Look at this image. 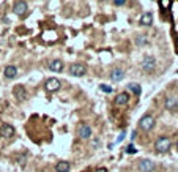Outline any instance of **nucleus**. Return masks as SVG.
<instances>
[{
    "mask_svg": "<svg viewBox=\"0 0 178 172\" xmlns=\"http://www.w3.org/2000/svg\"><path fill=\"white\" fill-rule=\"evenodd\" d=\"M155 149L158 153H167L169 150L172 149V141L166 138V136H161V138H158L156 142H155Z\"/></svg>",
    "mask_w": 178,
    "mask_h": 172,
    "instance_id": "1",
    "label": "nucleus"
},
{
    "mask_svg": "<svg viewBox=\"0 0 178 172\" xmlns=\"http://www.w3.org/2000/svg\"><path fill=\"white\" fill-rule=\"evenodd\" d=\"M155 117L151 115V114H145L142 119L139 120V128L142 130V131H151L153 128H155Z\"/></svg>",
    "mask_w": 178,
    "mask_h": 172,
    "instance_id": "2",
    "label": "nucleus"
},
{
    "mask_svg": "<svg viewBox=\"0 0 178 172\" xmlns=\"http://www.w3.org/2000/svg\"><path fill=\"white\" fill-rule=\"evenodd\" d=\"M85 73H87V68L82 63H73L69 66V74L74 77H82V76H85Z\"/></svg>",
    "mask_w": 178,
    "mask_h": 172,
    "instance_id": "3",
    "label": "nucleus"
},
{
    "mask_svg": "<svg viewBox=\"0 0 178 172\" xmlns=\"http://www.w3.org/2000/svg\"><path fill=\"white\" fill-rule=\"evenodd\" d=\"M91 126L88 125V123H80L79 125V128H77V136H79V138L80 139H84V141H85V139H90L91 138Z\"/></svg>",
    "mask_w": 178,
    "mask_h": 172,
    "instance_id": "4",
    "label": "nucleus"
},
{
    "mask_svg": "<svg viewBox=\"0 0 178 172\" xmlns=\"http://www.w3.org/2000/svg\"><path fill=\"white\" fill-rule=\"evenodd\" d=\"M142 70L145 73H153L156 70V59L155 57H145L142 60Z\"/></svg>",
    "mask_w": 178,
    "mask_h": 172,
    "instance_id": "5",
    "label": "nucleus"
},
{
    "mask_svg": "<svg viewBox=\"0 0 178 172\" xmlns=\"http://www.w3.org/2000/svg\"><path fill=\"white\" fill-rule=\"evenodd\" d=\"M27 10H29V5H27V2H22V0H19V2H14V5H13L14 14L21 16V17L27 14Z\"/></svg>",
    "mask_w": 178,
    "mask_h": 172,
    "instance_id": "6",
    "label": "nucleus"
},
{
    "mask_svg": "<svg viewBox=\"0 0 178 172\" xmlns=\"http://www.w3.org/2000/svg\"><path fill=\"white\" fill-rule=\"evenodd\" d=\"M44 87H46V90H48V92H57V90L62 87V82H60L57 77H49L48 81H46Z\"/></svg>",
    "mask_w": 178,
    "mask_h": 172,
    "instance_id": "7",
    "label": "nucleus"
},
{
    "mask_svg": "<svg viewBox=\"0 0 178 172\" xmlns=\"http://www.w3.org/2000/svg\"><path fill=\"white\" fill-rule=\"evenodd\" d=\"M155 161L151 159H140L139 163V170L140 172H153L155 170Z\"/></svg>",
    "mask_w": 178,
    "mask_h": 172,
    "instance_id": "8",
    "label": "nucleus"
},
{
    "mask_svg": "<svg viewBox=\"0 0 178 172\" xmlns=\"http://www.w3.org/2000/svg\"><path fill=\"white\" fill-rule=\"evenodd\" d=\"M0 133H2V136L3 138H6V139H10V138H13L14 136V126L13 125H10V123H3L2 125V130H0Z\"/></svg>",
    "mask_w": 178,
    "mask_h": 172,
    "instance_id": "9",
    "label": "nucleus"
},
{
    "mask_svg": "<svg viewBox=\"0 0 178 172\" xmlns=\"http://www.w3.org/2000/svg\"><path fill=\"white\" fill-rule=\"evenodd\" d=\"M114 103H115L117 106H126V104L129 103V93H128V92L118 93V95L115 96V99H114Z\"/></svg>",
    "mask_w": 178,
    "mask_h": 172,
    "instance_id": "10",
    "label": "nucleus"
},
{
    "mask_svg": "<svg viewBox=\"0 0 178 172\" xmlns=\"http://www.w3.org/2000/svg\"><path fill=\"white\" fill-rule=\"evenodd\" d=\"M13 95L19 99V101H24V99L27 98V90H25L24 85H16L13 88Z\"/></svg>",
    "mask_w": 178,
    "mask_h": 172,
    "instance_id": "11",
    "label": "nucleus"
},
{
    "mask_svg": "<svg viewBox=\"0 0 178 172\" xmlns=\"http://www.w3.org/2000/svg\"><path fill=\"white\" fill-rule=\"evenodd\" d=\"M48 68L51 71H54V73H60V71L63 70V62L59 60V59H54V60H51L48 63Z\"/></svg>",
    "mask_w": 178,
    "mask_h": 172,
    "instance_id": "12",
    "label": "nucleus"
},
{
    "mask_svg": "<svg viewBox=\"0 0 178 172\" xmlns=\"http://www.w3.org/2000/svg\"><path fill=\"white\" fill-rule=\"evenodd\" d=\"M125 76V71L121 68H114L110 71V81H114V82H118V81H121Z\"/></svg>",
    "mask_w": 178,
    "mask_h": 172,
    "instance_id": "13",
    "label": "nucleus"
},
{
    "mask_svg": "<svg viewBox=\"0 0 178 172\" xmlns=\"http://www.w3.org/2000/svg\"><path fill=\"white\" fill-rule=\"evenodd\" d=\"M166 109L167 111H176L178 109V101H176V98L173 96H167L166 98Z\"/></svg>",
    "mask_w": 178,
    "mask_h": 172,
    "instance_id": "14",
    "label": "nucleus"
},
{
    "mask_svg": "<svg viewBox=\"0 0 178 172\" xmlns=\"http://www.w3.org/2000/svg\"><path fill=\"white\" fill-rule=\"evenodd\" d=\"M3 76L6 79H14L17 76V68L14 65H8L5 70H3Z\"/></svg>",
    "mask_w": 178,
    "mask_h": 172,
    "instance_id": "15",
    "label": "nucleus"
},
{
    "mask_svg": "<svg viewBox=\"0 0 178 172\" xmlns=\"http://www.w3.org/2000/svg\"><path fill=\"white\" fill-rule=\"evenodd\" d=\"M71 170V163L69 161H59L55 164V172H69Z\"/></svg>",
    "mask_w": 178,
    "mask_h": 172,
    "instance_id": "16",
    "label": "nucleus"
},
{
    "mask_svg": "<svg viewBox=\"0 0 178 172\" xmlns=\"http://www.w3.org/2000/svg\"><path fill=\"white\" fill-rule=\"evenodd\" d=\"M140 24L142 25H151L153 24V14L151 13H148V11H145L142 16H140Z\"/></svg>",
    "mask_w": 178,
    "mask_h": 172,
    "instance_id": "17",
    "label": "nucleus"
},
{
    "mask_svg": "<svg viewBox=\"0 0 178 172\" xmlns=\"http://www.w3.org/2000/svg\"><path fill=\"white\" fill-rule=\"evenodd\" d=\"M150 43V40H148V35H137L136 37V44L139 48H144V46H147V44Z\"/></svg>",
    "mask_w": 178,
    "mask_h": 172,
    "instance_id": "18",
    "label": "nucleus"
},
{
    "mask_svg": "<svg viewBox=\"0 0 178 172\" xmlns=\"http://www.w3.org/2000/svg\"><path fill=\"white\" fill-rule=\"evenodd\" d=\"M128 90H131L136 96H140V93H142V87H140V84H137V82L128 84Z\"/></svg>",
    "mask_w": 178,
    "mask_h": 172,
    "instance_id": "19",
    "label": "nucleus"
},
{
    "mask_svg": "<svg viewBox=\"0 0 178 172\" xmlns=\"http://www.w3.org/2000/svg\"><path fill=\"white\" fill-rule=\"evenodd\" d=\"M99 88H101L104 93H112V90H114V88H112L110 85H107V84H101V85H99Z\"/></svg>",
    "mask_w": 178,
    "mask_h": 172,
    "instance_id": "20",
    "label": "nucleus"
},
{
    "mask_svg": "<svg viewBox=\"0 0 178 172\" xmlns=\"http://www.w3.org/2000/svg\"><path fill=\"white\" fill-rule=\"evenodd\" d=\"M126 153H129V155H133V153H136V149H134V145H128V149H126Z\"/></svg>",
    "mask_w": 178,
    "mask_h": 172,
    "instance_id": "21",
    "label": "nucleus"
},
{
    "mask_svg": "<svg viewBox=\"0 0 178 172\" xmlns=\"http://www.w3.org/2000/svg\"><path fill=\"white\" fill-rule=\"evenodd\" d=\"M114 3H115L117 6H123V5H125L126 2H125V0H117V2H114Z\"/></svg>",
    "mask_w": 178,
    "mask_h": 172,
    "instance_id": "22",
    "label": "nucleus"
},
{
    "mask_svg": "<svg viewBox=\"0 0 178 172\" xmlns=\"http://www.w3.org/2000/svg\"><path fill=\"white\" fill-rule=\"evenodd\" d=\"M123 138H125V131H123V133H121V134L118 136V139H117V142H120V141H121V139H123Z\"/></svg>",
    "mask_w": 178,
    "mask_h": 172,
    "instance_id": "23",
    "label": "nucleus"
},
{
    "mask_svg": "<svg viewBox=\"0 0 178 172\" xmlns=\"http://www.w3.org/2000/svg\"><path fill=\"white\" fill-rule=\"evenodd\" d=\"M96 172H107V169H106V167H99Z\"/></svg>",
    "mask_w": 178,
    "mask_h": 172,
    "instance_id": "24",
    "label": "nucleus"
},
{
    "mask_svg": "<svg viewBox=\"0 0 178 172\" xmlns=\"http://www.w3.org/2000/svg\"><path fill=\"white\" fill-rule=\"evenodd\" d=\"M93 145H95V147L99 145V139H95V141H93Z\"/></svg>",
    "mask_w": 178,
    "mask_h": 172,
    "instance_id": "25",
    "label": "nucleus"
},
{
    "mask_svg": "<svg viewBox=\"0 0 178 172\" xmlns=\"http://www.w3.org/2000/svg\"><path fill=\"white\" fill-rule=\"evenodd\" d=\"M176 149H178V141H176Z\"/></svg>",
    "mask_w": 178,
    "mask_h": 172,
    "instance_id": "26",
    "label": "nucleus"
}]
</instances>
